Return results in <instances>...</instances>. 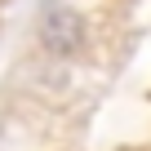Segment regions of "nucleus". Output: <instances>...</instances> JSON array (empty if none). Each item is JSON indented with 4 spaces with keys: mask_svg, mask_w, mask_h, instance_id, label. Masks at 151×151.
Masks as SVG:
<instances>
[{
    "mask_svg": "<svg viewBox=\"0 0 151 151\" xmlns=\"http://www.w3.org/2000/svg\"><path fill=\"white\" fill-rule=\"evenodd\" d=\"M40 45L49 53H76L85 45V22L80 14H71V9H49V18L40 22Z\"/></svg>",
    "mask_w": 151,
    "mask_h": 151,
    "instance_id": "1",
    "label": "nucleus"
}]
</instances>
